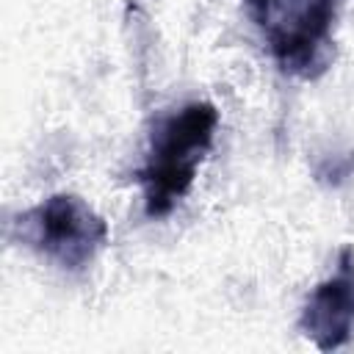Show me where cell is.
I'll return each instance as SVG.
<instances>
[{"instance_id": "cell-1", "label": "cell", "mask_w": 354, "mask_h": 354, "mask_svg": "<svg viewBox=\"0 0 354 354\" xmlns=\"http://www.w3.org/2000/svg\"><path fill=\"white\" fill-rule=\"evenodd\" d=\"M218 113L207 102H191L166 116L155 133L147 166L141 171L149 216H163L188 191L194 171L213 141Z\"/></svg>"}, {"instance_id": "cell-2", "label": "cell", "mask_w": 354, "mask_h": 354, "mask_svg": "<svg viewBox=\"0 0 354 354\" xmlns=\"http://www.w3.org/2000/svg\"><path fill=\"white\" fill-rule=\"evenodd\" d=\"M25 241L39 246L50 260L64 268L86 266L105 241V224L77 196H50L33 207L25 221Z\"/></svg>"}, {"instance_id": "cell-3", "label": "cell", "mask_w": 354, "mask_h": 354, "mask_svg": "<svg viewBox=\"0 0 354 354\" xmlns=\"http://www.w3.org/2000/svg\"><path fill=\"white\" fill-rule=\"evenodd\" d=\"M335 0H268V44L274 58L296 75H313L324 64ZM324 69V66H321Z\"/></svg>"}, {"instance_id": "cell-4", "label": "cell", "mask_w": 354, "mask_h": 354, "mask_svg": "<svg viewBox=\"0 0 354 354\" xmlns=\"http://www.w3.org/2000/svg\"><path fill=\"white\" fill-rule=\"evenodd\" d=\"M351 329H354V254L343 249L335 274L310 293L301 310V332L321 351H332L348 343Z\"/></svg>"}]
</instances>
